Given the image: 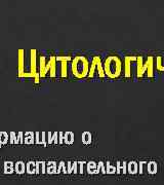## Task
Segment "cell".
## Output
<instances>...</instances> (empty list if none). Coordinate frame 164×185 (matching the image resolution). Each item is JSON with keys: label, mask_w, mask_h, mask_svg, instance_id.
<instances>
[{"label": "cell", "mask_w": 164, "mask_h": 185, "mask_svg": "<svg viewBox=\"0 0 164 185\" xmlns=\"http://www.w3.org/2000/svg\"><path fill=\"white\" fill-rule=\"evenodd\" d=\"M9 142L10 144H18V137L14 132L9 133Z\"/></svg>", "instance_id": "obj_16"}, {"label": "cell", "mask_w": 164, "mask_h": 185, "mask_svg": "<svg viewBox=\"0 0 164 185\" xmlns=\"http://www.w3.org/2000/svg\"><path fill=\"white\" fill-rule=\"evenodd\" d=\"M26 170H27V166H25V162L23 161H18L14 165V172H17V174H24Z\"/></svg>", "instance_id": "obj_10"}, {"label": "cell", "mask_w": 164, "mask_h": 185, "mask_svg": "<svg viewBox=\"0 0 164 185\" xmlns=\"http://www.w3.org/2000/svg\"><path fill=\"white\" fill-rule=\"evenodd\" d=\"M137 57L136 56H126L124 59V75L125 77H130L131 76V62H136Z\"/></svg>", "instance_id": "obj_6"}, {"label": "cell", "mask_w": 164, "mask_h": 185, "mask_svg": "<svg viewBox=\"0 0 164 185\" xmlns=\"http://www.w3.org/2000/svg\"><path fill=\"white\" fill-rule=\"evenodd\" d=\"M18 75L23 74L25 72L24 66H25V50H18Z\"/></svg>", "instance_id": "obj_8"}, {"label": "cell", "mask_w": 164, "mask_h": 185, "mask_svg": "<svg viewBox=\"0 0 164 185\" xmlns=\"http://www.w3.org/2000/svg\"><path fill=\"white\" fill-rule=\"evenodd\" d=\"M153 61L154 58L152 56H149L147 58L146 62H144V59L141 56H139L136 60V75L137 77H143L145 72H147L148 77H153L154 73H153Z\"/></svg>", "instance_id": "obj_3"}, {"label": "cell", "mask_w": 164, "mask_h": 185, "mask_svg": "<svg viewBox=\"0 0 164 185\" xmlns=\"http://www.w3.org/2000/svg\"><path fill=\"white\" fill-rule=\"evenodd\" d=\"M64 141V136H63V133H59V143H63Z\"/></svg>", "instance_id": "obj_21"}, {"label": "cell", "mask_w": 164, "mask_h": 185, "mask_svg": "<svg viewBox=\"0 0 164 185\" xmlns=\"http://www.w3.org/2000/svg\"><path fill=\"white\" fill-rule=\"evenodd\" d=\"M71 59L70 56H58L57 61L61 62V76L62 77H67V65L68 62H70Z\"/></svg>", "instance_id": "obj_7"}, {"label": "cell", "mask_w": 164, "mask_h": 185, "mask_svg": "<svg viewBox=\"0 0 164 185\" xmlns=\"http://www.w3.org/2000/svg\"><path fill=\"white\" fill-rule=\"evenodd\" d=\"M26 166H27V170H26V172H27L28 174H34L36 173V164L33 161H30L28 162L27 165H26Z\"/></svg>", "instance_id": "obj_15"}, {"label": "cell", "mask_w": 164, "mask_h": 185, "mask_svg": "<svg viewBox=\"0 0 164 185\" xmlns=\"http://www.w3.org/2000/svg\"><path fill=\"white\" fill-rule=\"evenodd\" d=\"M4 174H13L14 172V165L13 161H4L3 165Z\"/></svg>", "instance_id": "obj_11"}, {"label": "cell", "mask_w": 164, "mask_h": 185, "mask_svg": "<svg viewBox=\"0 0 164 185\" xmlns=\"http://www.w3.org/2000/svg\"><path fill=\"white\" fill-rule=\"evenodd\" d=\"M65 140H66V143H72L73 142V134L72 133H66Z\"/></svg>", "instance_id": "obj_18"}, {"label": "cell", "mask_w": 164, "mask_h": 185, "mask_svg": "<svg viewBox=\"0 0 164 185\" xmlns=\"http://www.w3.org/2000/svg\"><path fill=\"white\" fill-rule=\"evenodd\" d=\"M121 69L122 63L117 56H109L104 63V71L109 78L115 79L120 76Z\"/></svg>", "instance_id": "obj_1"}, {"label": "cell", "mask_w": 164, "mask_h": 185, "mask_svg": "<svg viewBox=\"0 0 164 185\" xmlns=\"http://www.w3.org/2000/svg\"><path fill=\"white\" fill-rule=\"evenodd\" d=\"M157 70L160 72H164V66L161 64V57H157Z\"/></svg>", "instance_id": "obj_17"}, {"label": "cell", "mask_w": 164, "mask_h": 185, "mask_svg": "<svg viewBox=\"0 0 164 185\" xmlns=\"http://www.w3.org/2000/svg\"><path fill=\"white\" fill-rule=\"evenodd\" d=\"M24 142L26 144H32L35 142V138H34V134L32 132H26L25 133V140Z\"/></svg>", "instance_id": "obj_12"}, {"label": "cell", "mask_w": 164, "mask_h": 185, "mask_svg": "<svg viewBox=\"0 0 164 185\" xmlns=\"http://www.w3.org/2000/svg\"><path fill=\"white\" fill-rule=\"evenodd\" d=\"M89 68L90 67H89L88 60L84 56H77L72 60L71 70H72L73 75L77 77V78L82 79L88 76Z\"/></svg>", "instance_id": "obj_2"}, {"label": "cell", "mask_w": 164, "mask_h": 185, "mask_svg": "<svg viewBox=\"0 0 164 185\" xmlns=\"http://www.w3.org/2000/svg\"><path fill=\"white\" fill-rule=\"evenodd\" d=\"M55 63H57V57L51 56L49 58V61L46 63L45 69H44L43 77H45L46 73L49 71L50 72V77H55V71H57V67H55Z\"/></svg>", "instance_id": "obj_5"}, {"label": "cell", "mask_w": 164, "mask_h": 185, "mask_svg": "<svg viewBox=\"0 0 164 185\" xmlns=\"http://www.w3.org/2000/svg\"><path fill=\"white\" fill-rule=\"evenodd\" d=\"M54 166H55V164H54V162H49V164H48L47 172H48V173H55Z\"/></svg>", "instance_id": "obj_19"}, {"label": "cell", "mask_w": 164, "mask_h": 185, "mask_svg": "<svg viewBox=\"0 0 164 185\" xmlns=\"http://www.w3.org/2000/svg\"><path fill=\"white\" fill-rule=\"evenodd\" d=\"M22 144L24 143V140H23V132H18V144Z\"/></svg>", "instance_id": "obj_20"}, {"label": "cell", "mask_w": 164, "mask_h": 185, "mask_svg": "<svg viewBox=\"0 0 164 185\" xmlns=\"http://www.w3.org/2000/svg\"><path fill=\"white\" fill-rule=\"evenodd\" d=\"M95 69H98L99 71V75L100 77H105L106 74L105 71H104V67H103V63L102 60H100V58L99 56H95V57L92 59V62L90 64V68H89V73H88V77H94L95 76Z\"/></svg>", "instance_id": "obj_4"}, {"label": "cell", "mask_w": 164, "mask_h": 185, "mask_svg": "<svg viewBox=\"0 0 164 185\" xmlns=\"http://www.w3.org/2000/svg\"><path fill=\"white\" fill-rule=\"evenodd\" d=\"M40 69H39V74H40V77H43V73H44V69H45V66H46V59L44 56H41L40 57Z\"/></svg>", "instance_id": "obj_13"}, {"label": "cell", "mask_w": 164, "mask_h": 185, "mask_svg": "<svg viewBox=\"0 0 164 185\" xmlns=\"http://www.w3.org/2000/svg\"><path fill=\"white\" fill-rule=\"evenodd\" d=\"M8 139H9V137L6 132H3V131L0 132V148L2 147V145H4V144L8 142Z\"/></svg>", "instance_id": "obj_14"}, {"label": "cell", "mask_w": 164, "mask_h": 185, "mask_svg": "<svg viewBox=\"0 0 164 185\" xmlns=\"http://www.w3.org/2000/svg\"><path fill=\"white\" fill-rule=\"evenodd\" d=\"M31 70H30V72L33 73V74H37V73H39V72H37L36 71V54H37V51L36 50H31Z\"/></svg>", "instance_id": "obj_9"}]
</instances>
